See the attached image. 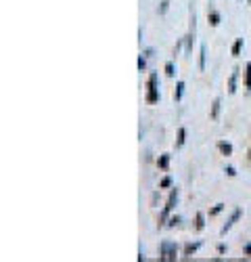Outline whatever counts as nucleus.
Here are the masks:
<instances>
[{"label":"nucleus","instance_id":"nucleus-1","mask_svg":"<svg viewBox=\"0 0 251 262\" xmlns=\"http://www.w3.org/2000/svg\"><path fill=\"white\" fill-rule=\"evenodd\" d=\"M147 101L149 103H157L159 101V94H157V76L151 74L149 78V94H147Z\"/></svg>","mask_w":251,"mask_h":262},{"label":"nucleus","instance_id":"nucleus-2","mask_svg":"<svg viewBox=\"0 0 251 262\" xmlns=\"http://www.w3.org/2000/svg\"><path fill=\"white\" fill-rule=\"evenodd\" d=\"M161 260H176V245L161 243Z\"/></svg>","mask_w":251,"mask_h":262},{"label":"nucleus","instance_id":"nucleus-3","mask_svg":"<svg viewBox=\"0 0 251 262\" xmlns=\"http://www.w3.org/2000/svg\"><path fill=\"white\" fill-rule=\"evenodd\" d=\"M176 201H178V189H174L172 193H170V199H167V203H165V208H163V214H161V218L165 220L167 218V214L172 212V208L176 205Z\"/></svg>","mask_w":251,"mask_h":262},{"label":"nucleus","instance_id":"nucleus-4","mask_svg":"<svg viewBox=\"0 0 251 262\" xmlns=\"http://www.w3.org/2000/svg\"><path fill=\"white\" fill-rule=\"evenodd\" d=\"M241 214H243L241 210H234V212H232V216L228 218V223H226L224 227H222V235H226V233H228V231L232 229V225H234V223H236V220H239V218H241Z\"/></svg>","mask_w":251,"mask_h":262},{"label":"nucleus","instance_id":"nucleus-5","mask_svg":"<svg viewBox=\"0 0 251 262\" xmlns=\"http://www.w3.org/2000/svg\"><path fill=\"white\" fill-rule=\"evenodd\" d=\"M236 78H239V70H234L232 76H230V80H228V92H230V94L236 92Z\"/></svg>","mask_w":251,"mask_h":262},{"label":"nucleus","instance_id":"nucleus-6","mask_svg":"<svg viewBox=\"0 0 251 262\" xmlns=\"http://www.w3.org/2000/svg\"><path fill=\"white\" fill-rule=\"evenodd\" d=\"M218 149H220V151H222V153H224L226 158H228V155H232V145H230V143H226V141H220V143H218Z\"/></svg>","mask_w":251,"mask_h":262},{"label":"nucleus","instance_id":"nucleus-7","mask_svg":"<svg viewBox=\"0 0 251 262\" xmlns=\"http://www.w3.org/2000/svg\"><path fill=\"white\" fill-rule=\"evenodd\" d=\"M182 92H184V82H178L176 92H174V99H176V101H180V99H182Z\"/></svg>","mask_w":251,"mask_h":262},{"label":"nucleus","instance_id":"nucleus-8","mask_svg":"<svg viewBox=\"0 0 251 262\" xmlns=\"http://www.w3.org/2000/svg\"><path fill=\"white\" fill-rule=\"evenodd\" d=\"M241 48H243V38H239V40H236V42L232 44V55H234V57L241 53Z\"/></svg>","mask_w":251,"mask_h":262},{"label":"nucleus","instance_id":"nucleus-9","mask_svg":"<svg viewBox=\"0 0 251 262\" xmlns=\"http://www.w3.org/2000/svg\"><path fill=\"white\" fill-rule=\"evenodd\" d=\"M184 139H186V130H184V128H180V130H178V147H182V145H184Z\"/></svg>","mask_w":251,"mask_h":262},{"label":"nucleus","instance_id":"nucleus-10","mask_svg":"<svg viewBox=\"0 0 251 262\" xmlns=\"http://www.w3.org/2000/svg\"><path fill=\"white\" fill-rule=\"evenodd\" d=\"M220 105H222V101H220V99H216V101H214V105H212V118H218Z\"/></svg>","mask_w":251,"mask_h":262},{"label":"nucleus","instance_id":"nucleus-11","mask_svg":"<svg viewBox=\"0 0 251 262\" xmlns=\"http://www.w3.org/2000/svg\"><path fill=\"white\" fill-rule=\"evenodd\" d=\"M245 86H247V90H251V63H247V78H245Z\"/></svg>","mask_w":251,"mask_h":262},{"label":"nucleus","instance_id":"nucleus-12","mask_svg":"<svg viewBox=\"0 0 251 262\" xmlns=\"http://www.w3.org/2000/svg\"><path fill=\"white\" fill-rule=\"evenodd\" d=\"M197 247H199V243H193V245L189 243V245H186V250H184V256H191L193 252H197Z\"/></svg>","mask_w":251,"mask_h":262},{"label":"nucleus","instance_id":"nucleus-13","mask_svg":"<svg viewBox=\"0 0 251 262\" xmlns=\"http://www.w3.org/2000/svg\"><path fill=\"white\" fill-rule=\"evenodd\" d=\"M199 70H205V46H201V57H199Z\"/></svg>","mask_w":251,"mask_h":262},{"label":"nucleus","instance_id":"nucleus-14","mask_svg":"<svg viewBox=\"0 0 251 262\" xmlns=\"http://www.w3.org/2000/svg\"><path fill=\"white\" fill-rule=\"evenodd\" d=\"M209 23H212V25L220 23V15H218V13H212V15H209Z\"/></svg>","mask_w":251,"mask_h":262},{"label":"nucleus","instance_id":"nucleus-15","mask_svg":"<svg viewBox=\"0 0 251 262\" xmlns=\"http://www.w3.org/2000/svg\"><path fill=\"white\" fill-rule=\"evenodd\" d=\"M165 74L170 76V78L176 74V70H174V63H167V65H165Z\"/></svg>","mask_w":251,"mask_h":262},{"label":"nucleus","instance_id":"nucleus-16","mask_svg":"<svg viewBox=\"0 0 251 262\" xmlns=\"http://www.w3.org/2000/svg\"><path fill=\"white\" fill-rule=\"evenodd\" d=\"M203 225H205V223H203V214H197V229L201 231V229H203Z\"/></svg>","mask_w":251,"mask_h":262},{"label":"nucleus","instance_id":"nucleus-17","mask_svg":"<svg viewBox=\"0 0 251 262\" xmlns=\"http://www.w3.org/2000/svg\"><path fill=\"white\" fill-rule=\"evenodd\" d=\"M167 162H170V158H167V155H163V158L159 160V166H161V168H167Z\"/></svg>","mask_w":251,"mask_h":262},{"label":"nucleus","instance_id":"nucleus-18","mask_svg":"<svg viewBox=\"0 0 251 262\" xmlns=\"http://www.w3.org/2000/svg\"><path fill=\"white\" fill-rule=\"evenodd\" d=\"M145 65H147V61H145V59L141 57V59H138V70H141V72H143V70H145Z\"/></svg>","mask_w":251,"mask_h":262},{"label":"nucleus","instance_id":"nucleus-19","mask_svg":"<svg viewBox=\"0 0 251 262\" xmlns=\"http://www.w3.org/2000/svg\"><path fill=\"white\" fill-rule=\"evenodd\" d=\"M167 5H170V3H167V0H163V3H161V9H159V13H161V15H163V13L167 11Z\"/></svg>","mask_w":251,"mask_h":262},{"label":"nucleus","instance_id":"nucleus-20","mask_svg":"<svg viewBox=\"0 0 251 262\" xmlns=\"http://www.w3.org/2000/svg\"><path fill=\"white\" fill-rule=\"evenodd\" d=\"M170 185H172V181H170V178H167V176H165V178H163V181H161V187L165 189V187H170Z\"/></svg>","mask_w":251,"mask_h":262},{"label":"nucleus","instance_id":"nucleus-21","mask_svg":"<svg viewBox=\"0 0 251 262\" xmlns=\"http://www.w3.org/2000/svg\"><path fill=\"white\" fill-rule=\"evenodd\" d=\"M222 208H224V205H222V203H218V205H216V208H214V210H212V214H218V212H220V210H222Z\"/></svg>","mask_w":251,"mask_h":262},{"label":"nucleus","instance_id":"nucleus-22","mask_svg":"<svg viewBox=\"0 0 251 262\" xmlns=\"http://www.w3.org/2000/svg\"><path fill=\"white\" fill-rule=\"evenodd\" d=\"M178 223H180V218H178V216H174V218L170 220V227H174V225H178Z\"/></svg>","mask_w":251,"mask_h":262},{"label":"nucleus","instance_id":"nucleus-23","mask_svg":"<svg viewBox=\"0 0 251 262\" xmlns=\"http://www.w3.org/2000/svg\"><path fill=\"white\" fill-rule=\"evenodd\" d=\"M226 174H228V176H234L236 172H234V168H226Z\"/></svg>","mask_w":251,"mask_h":262},{"label":"nucleus","instance_id":"nucleus-24","mask_svg":"<svg viewBox=\"0 0 251 262\" xmlns=\"http://www.w3.org/2000/svg\"><path fill=\"white\" fill-rule=\"evenodd\" d=\"M249 160H251V153H249Z\"/></svg>","mask_w":251,"mask_h":262}]
</instances>
